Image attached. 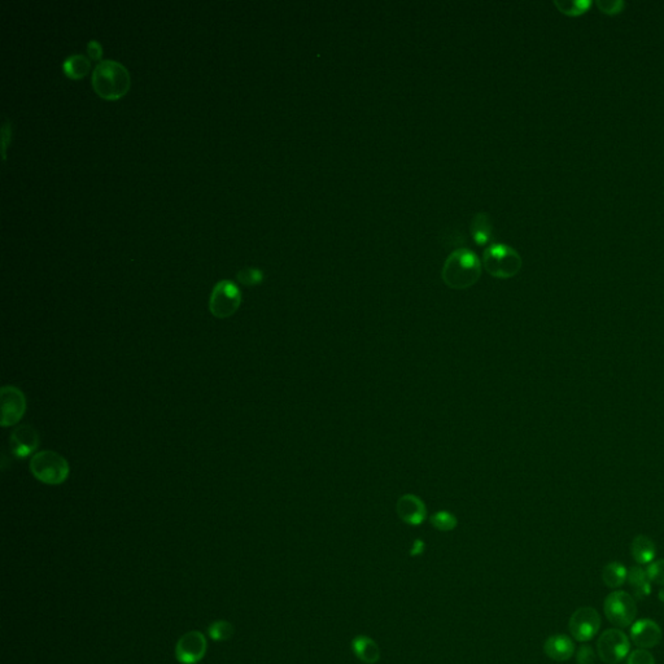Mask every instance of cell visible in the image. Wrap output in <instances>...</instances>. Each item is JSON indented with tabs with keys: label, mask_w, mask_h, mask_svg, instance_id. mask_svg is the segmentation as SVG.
<instances>
[{
	"label": "cell",
	"mask_w": 664,
	"mask_h": 664,
	"mask_svg": "<svg viewBox=\"0 0 664 664\" xmlns=\"http://www.w3.org/2000/svg\"><path fill=\"white\" fill-rule=\"evenodd\" d=\"M483 262L467 248L455 249L448 256L441 270V278L452 289H467L478 283Z\"/></svg>",
	"instance_id": "obj_1"
},
{
	"label": "cell",
	"mask_w": 664,
	"mask_h": 664,
	"mask_svg": "<svg viewBox=\"0 0 664 664\" xmlns=\"http://www.w3.org/2000/svg\"><path fill=\"white\" fill-rule=\"evenodd\" d=\"M93 89L105 100H117L130 90V73L125 65L115 60H101L93 69Z\"/></svg>",
	"instance_id": "obj_2"
},
{
	"label": "cell",
	"mask_w": 664,
	"mask_h": 664,
	"mask_svg": "<svg viewBox=\"0 0 664 664\" xmlns=\"http://www.w3.org/2000/svg\"><path fill=\"white\" fill-rule=\"evenodd\" d=\"M34 478L46 486H60L67 481L70 466L65 457L53 450H41L29 462Z\"/></svg>",
	"instance_id": "obj_3"
},
{
	"label": "cell",
	"mask_w": 664,
	"mask_h": 664,
	"mask_svg": "<svg viewBox=\"0 0 664 664\" xmlns=\"http://www.w3.org/2000/svg\"><path fill=\"white\" fill-rule=\"evenodd\" d=\"M521 254L504 243L490 244L483 253V266L488 274L498 279H510L521 269Z\"/></svg>",
	"instance_id": "obj_4"
},
{
	"label": "cell",
	"mask_w": 664,
	"mask_h": 664,
	"mask_svg": "<svg viewBox=\"0 0 664 664\" xmlns=\"http://www.w3.org/2000/svg\"><path fill=\"white\" fill-rule=\"evenodd\" d=\"M242 304V292L234 282L221 280L213 291L209 299V311L213 317L219 320H226L235 314Z\"/></svg>",
	"instance_id": "obj_5"
},
{
	"label": "cell",
	"mask_w": 664,
	"mask_h": 664,
	"mask_svg": "<svg viewBox=\"0 0 664 664\" xmlns=\"http://www.w3.org/2000/svg\"><path fill=\"white\" fill-rule=\"evenodd\" d=\"M604 611L607 620L618 628H628L636 619L637 606L630 593L616 590L606 597Z\"/></svg>",
	"instance_id": "obj_6"
},
{
	"label": "cell",
	"mask_w": 664,
	"mask_h": 664,
	"mask_svg": "<svg viewBox=\"0 0 664 664\" xmlns=\"http://www.w3.org/2000/svg\"><path fill=\"white\" fill-rule=\"evenodd\" d=\"M631 642L620 630H607L598 639L597 653L606 664H619L630 654Z\"/></svg>",
	"instance_id": "obj_7"
},
{
	"label": "cell",
	"mask_w": 664,
	"mask_h": 664,
	"mask_svg": "<svg viewBox=\"0 0 664 664\" xmlns=\"http://www.w3.org/2000/svg\"><path fill=\"white\" fill-rule=\"evenodd\" d=\"M601 628V616L593 607H580L570 618L568 630L578 642H588Z\"/></svg>",
	"instance_id": "obj_8"
},
{
	"label": "cell",
	"mask_w": 664,
	"mask_h": 664,
	"mask_svg": "<svg viewBox=\"0 0 664 664\" xmlns=\"http://www.w3.org/2000/svg\"><path fill=\"white\" fill-rule=\"evenodd\" d=\"M1 426L11 427L22 419L26 412V397L20 388L6 386L1 388Z\"/></svg>",
	"instance_id": "obj_9"
},
{
	"label": "cell",
	"mask_w": 664,
	"mask_h": 664,
	"mask_svg": "<svg viewBox=\"0 0 664 664\" xmlns=\"http://www.w3.org/2000/svg\"><path fill=\"white\" fill-rule=\"evenodd\" d=\"M208 644L204 633L191 631L178 639L176 645V659L181 664H197L207 654Z\"/></svg>",
	"instance_id": "obj_10"
},
{
	"label": "cell",
	"mask_w": 664,
	"mask_h": 664,
	"mask_svg": "<svg viewBox=\"0 0 664 664\" xmlns=\"http://www.w3.org/2000/svg\"><path fill=\"white\" fill-rule=\"evenodd\" d=\"M41 444L38 431L30 424H20L9 435V446L13 455L20 460L33 457Z\"/></svg>",
	"instance_id": "obj_11"
},
{
	"label": "cell",
	"mask_w": 664,
	"mask_h": 664,
	"mask_svg": "<svg viewBox=\"0 0 664 664\" xmlns=\"http://www.w3.org/2000/svg\"><path fill=\"white\" fill-rule=\"evenodd\" d=\"M663 637L662 628L651 619H641L631 627V639L639 649L656 648Z\"/></svg>",
	"instance_id": "obj_12"
},
{
	"label": "cell",
	"mask_w": 664,
	"mask_h": 664,
	"mask_svg": "<svg viewBox=\"0 0 664 664\" xmlns=\"http://www.w3.org/2000/svg\"><path fill=\"white\" fill-rule=\"evenodd\" d=\"M396 510L400 519L410 526H419L427 518L426 504L415 495H404L401 497L397 502Z\"/></svg>",
	"instance_id": "obj_13"
},
{
	"label": "cell",
	"mask_w": 664,
	"mask_h": 664,
	"mask_svg": "<svg viewBox=\"0 0 664 664\" xmlns=\"http://www.w3.org/2000/svg\"><path fill=\"white\" fill-rule=\"evenodd\" d=\"M544 653L555 662H567L575 654V644L568 636L554 634L545 641Z\"/></svg>",
	"instance_id": "obj_14"
},
{
	"label": "cell",
	"mask_w": 664,
	"mask_h": 664,
	"mask_svg": "<svg viewBox=\"0 0 664 664\" xmlns=\"http://www.w3.org/2000/svg\"><path fill=\"white\" fill-rule=\"evenodd\" d=\"M470 234L475 243L483 247L493 236V222L487 211H478L470 222Z\"/></svg>",
	"instance_id": "obj_15"
},
{
	"label": "cell",
	"mask_w": 664,
	"mask_h": 664,
	"mask_svg": "<svg viewBox=\"0 0 664 664\" xmlns=\"http://www.w3.org/2000/svg\"><path fill=\"white\" fill-rule=\"evenodd\" d=\"M354 656L366 664H374L380 659V649L374 639L367 636H357L352 641Z\"/></svg>",
	"instance_id": "obj_16"
},
{
	"label": "cell",
	"mask_w": 664,
	"mask_h": 664,
	"mask_svg": "<svg viewBox=\"0 0 664 664\" xmlns=\"http://www.w3.org/2000/svg\"><path fill=\"white\" fill-rule=\"evenodd\" d=\"M631 553L633 559L639 564H653L656 555V544L648 536L639 535L632 541Z\"/></svg>",
	"instance_id": "obj_17"
},
{
	"label": "cell",
	"mask_w": 664,
	"mask_h": 664,
	"mask_svg": "<svg viewBox=\"0 0 664 664\" xmlns=\"http://www.w3.org/2000/svg\"><path fill=\"white\" fill-rule=\"evenodd\" d=\"M627 581H628L630 587L633 590V596L636 597V599L641 601V599L650 596L651 581L649 579L648 572L645 571L644 568H641L639 566L632 567L631 570L628 571Z\"/></svg>",
	"instance_id": "obj_18"
},
{
	"label": "cell",
	"mask_w": 664,
	"mask_h": 664,
	"mask_svg": "<svg viewBox=\"0 0 664 664\" xmlns=\"http://www.w3.org/2000/svg\"><path fill=\"white\" fill-rule=\"evenodd\" d=\"M90 67H91L90 60L81 53L70 55L63 63V70L65 76L72 79H79L86 76L90 72Z\"/></svg>",
	"instance_id": "obj_19"
},
{
	"label": "cell",
	"mask_w": 664,
	"mask_h": 664,
	"mask_svg": "<svg viewBox=\"0 0 664 664\" xmlns=\"http://www.w3.org/2000/svg\"><path fill=\"white\" fill-rule=\"evenodd\" d=\"M628 578L627 568L619 562L606 564L602 570V581L608 588H620Z\"/></svg>",
	"instance_id": "obj_20"
},
{
	"label": "cell",
	"mask_w": 664,
	"mask_h": 664,
	"mask_svg": "<svg viewBox=\"0 0 664 664\" xmlns=\"http://www.w3.org/2000/svg\"><path fill=\"white\" fill-rule=\"evenodd\" d=\"M235 633L234 625L227 620H216L208 627V634L213 641H227Z\"/></svg>",
	"instance_id": "obj_21"
},
{
	"label": "cell",
	"mask_w": 664,
	"mask_h": 664,
	"mask_svg": "<svg viewBox=\"0 0 664 664\" xmlns=\"http://www.w3.org/2000/svg\"><path fill=\"white\" fill-rule=\"evenodd\" d=\"M554 4L555 7L559 9V12H562L564 15H568V16L582 15L592 6L590 1H585V0H576V1L564 0V1H554Z\"/></svg>",
	"instance_id": "obj_22"
},
{
	"label": "cell",
	"mask_w": 664,
	"mask_h": 664,
	"mask_svg": "<svg viewBox=\"0 0 664 664\" xmlns=\"http://www.w3.org/2000/svg\"><path fill=\"white\" fill-rule=\"evenodd\" d=\"M429 521L436 530H443V532L453 530L458 524L457 518L454 516L453 514L448 513V512H438V513H435L431 516Z\"/></svg>",
	"instance_id": "obj_23"
},
{
	"label": "cell",
	"mask_w": 664,
	"mask_h": 664,
	"mask_svg": "<svg viewBox=\"0 0 664 664\" xmlns=\"http://www.w3.org/2000/svg\"><path fill=\"white\" fill-rule=\"evenodd\" d=\"M236 279L243 286H257L263 280V273L256 268H244L236 273Z\"/></svg>",
	"instance_id": "obj_24"
},
{
	"label": "cell",
	"mask_w": 664,
	"mask_h": 664,
	"mask_svg": "<svg viewBox=\"0 0 664 664\" xmlns=\"http://www.w3.org/2000/svg\"><path fill=\"white\" fill-rule=\"evenodd\" d=\"M646 572L651 582L664 587V559L650 564Z\"/></svg>",
	"instance_id": "obj_25"
},
{
	"label": "cell",
	"mask_w": 664,
	"mask_h": 664,
	"mask_svg": "<svg viewBox=\"0 0 664 664\" xmlns=\"http://www.w3.org/2000/svg\"><path fill=\"white\" fill-rule=\"evenodd\" d=\"M627 664H656V659L646 649H637L630 654Z\"/></svg>",
	"instance_id": "obj_26"
},
{
	"label": "cell",
	"mask_w": 664,
	"mask_h": 664,
	"mask_svg": "<svg viewBox=\"0 0 664 664\" xmlns=\"http://www.w3.org/2000/svg\"><path fill=\"white\" fill-rule=\"evenodd\" d=\"M576 663L596 664V651L590 645H581L576 653Z\"/></svg>",
	"instance_id": "obj_27"
},
{
	"label": "cell",
	"mask_w": 664,
	"mask_h": 664,
	"mask_svg": "<svg viewBox=\"0 0 664 664\" xmlns=\"http://www.w3.org/2000/svg\"><path fill=\"white\" fill-rule=\"evenodd\" d=\"M597 6L599 7V9L602 12H605L607 15H616V13H620L623 9H624V1H620V0H599L597 1Z\"/></svg>",
	"instance_id": "obj_28"
},
{
	"label": "cell",
	"mask_w": 664,
	"mask_h": 664,
	"mask_svg": "<svg viewBox=\"0 0 664 664\" xmlns=\"http://www.w3.org/2000/svg\"><path fill=\"white\" fill-rule=\"evenodd\" d=\"M1 143H3V160L7 159V147H8L9 142H11V135H12V126H11V122L8 119H6L4 122V126L1 129Z\"/></svg>",
	"instance_id": "obj_29"
},
{
	"label": "cell",
	"mask_w": 664,
	"mask_h": 664,
	"mask_svg": "<svg viewBox=\"0 0 664 664\" xmlns=\"http://www.w3.org/2000/svg\"><path fill=\"white\" fill-rule=\"evenodd\" d=\"M87 53H89L90 59L100 63L101 56H103V47H101L100 43L98 41H93V39L87 43Z\"/></svg>",
	"instance_id": "obj_30"
},
{
	"label": "cell",
	"mask_w": 664,
	"mask_h": 664,
	"mask_svg": "<svg viewBox=\"0 0 664 664\" xmlns=\"http://www.w3.org/2000/svg\"><path fill=\"white\" fill-rule=\"evenodd\" d=\"M658 598H659V601H660V602H663L664 604V589L659 590V593H658Z\"/></svg>",
	"instance_id": "obj_31"
}]
</instances>
